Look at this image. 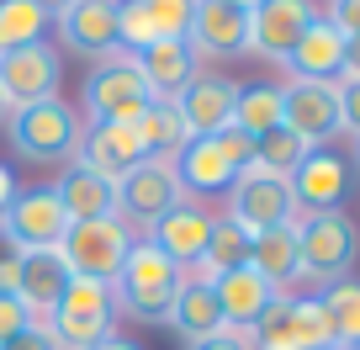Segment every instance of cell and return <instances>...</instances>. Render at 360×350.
I'll list each match as a JSON object with an SVG mask.
<instances>
[{"mask_svg": "<svg viewBox=\"0 0 360 350\" xmlns=\"http://www.w3.org/2000/svg\"><path fill=\"white\" fill-rule=\"evenodd\" d=\"M233 127L249 138H265L281 127V85H265V80H255V85H244L233 101Z\"/></svg>", "mask_w": 360, "mask_h": 350, "instance_id": "30", "label": "cell"}, {"mask_svg": "<svg viewBox=\"0 0 360 350\" xmlns=\"http://www.w3.org/2000/svg\"><path fill=\"white\" fill-rule=\"evenodd\" d=\"M281 127H292L307 149H328V138L345 133L334 80H292L281 85Z\"/></svg>", "mask_w": 360, "mask_h": 350, "instance_id": "11", "label": "cell"}, {"mask_svg": "<svg viewBox=\"0 0 360 350\" xmlns=\"http://www.w3.org/2000/svg\"><path fill=\"white\" fill-rule=\"evenodd\" d=\"M212 292H217V308H223V324L228 329H244V335L259 324V313L281 297L265 276L255 271V265H233V271H223L212 282Z\"/></svg>", "mask_w": 360, "mask_h": 350, "instance_id": "23", "label": "cell"}, {"mask_svg": "<svg viewBox=\"0 0 360 350\" xmlns=\"http://www.w3.org/2000/svg\"><path fill=\"white\" fill-rule=\"evenodd\" d=\"M90 350H138V345H133V339H122V335H106V339H96Z\"/></svg>", "mask_w": 360, "mask_h": 350, "instance_id": "43", "label": "cell"}, {"mask_svg": "<svg viewBox=\"0 0 360 350\" xmlns=\"http://www.w3.org/2000/svg\"><path fill=\"white\" fill-rule=\"evenodd\" d=\"M0 117H6V101H0Z\"/></svg>", "mask_w": 360, "mask_h": 350, "instance_id": "47", "label": "cell"}, {"mask_svg": "<svg viewBox=\"0 0 360 350\" xmlns=\"http://www.w3.org/2000/svg\"><path fill=\"white\" fill-rule=\"evenodd\" d=\"M165 324L175 329L186 345L223 335L228 324H223V308H217L212 282H196V276H186V282H180V292H175V303H169V313H165Z\"/></svg>", "mask_w": 360, "mask_h": 350, "instance_id": "26", "label": "cell"}, {"mask_svg": "<svg viewBox=\"0 0 360 350\" xmlns=\"http://www.w3.org/2000/svg\"><path fill=\"white\" fill-rule=\"evenodd\" d=\"M339 117H345V133L360 138V75H339Z\"/></svg>", "mask_w": 360, "mask_h": 350, "instance_id": "38", "label": "cell"}, {"mask_svg": "<svg viewBox=\"0 0 360 350\" xmlns=\"http://www.w3.org/2000/svg\"><path fill=\"white\" fill-rule=\"evenodd\" d=\"M318 16V0H259L249 11V54H265L281 64Z\"/></svg>", "mask_w": 360, "mask_h": 350, "instance_id": "16", "label": "cell"}, {"mask_svg": "<svg viewBox=\"0 0 360 350\" xmlns=\"http://www.w3.org/2000/svg\"><path fill=\"white\" fill-rule=\"evenodd\" d=\"M133 239L138 234L122 223V218H90V223H69L58 255H64L69 276L112 287L117 271H122V260H127V249H133Z\"/></svg>", "mask_w": 360, "mask_h": 350, "instance_id": "6", "label": "cell"}, {"mask_svg": "<svg viewBox=\"0 0 360 350\" xmlns=\"http://www.w3.org/2000/svg\"><path fill=\"white\" fill-rule=\"evenodd\" d=\"M43 324H48V335L58 339V350H90L96 339L117 335V297H112V287L79 282L75 276L64 303H58Z\"/></svg>", "mask_w": 360, "mask_h": 350, "instance_id": "7", "label": "cell"}, {"mask_svg": "<svg viewBox=\"0 0 360 350\" xmlns=\"http://www.w3.org/2000/svg\"><path fill=\"white\" fill-rule=\"evenodd\" d=\"M58 37L85 58H112L117 54V0H69L53 11Z\"/></svg>", "mask_w": 360, "mask_h": 350, "instance_id": "18", "label": "cell"}, {"mask_svg": "<svg viewBox=\"0 0 360 350\" xmlns=\"http://www.w3.org/2000/svg\"><path fill=\"white\" fill-rule=\"evenodd\" d=\"M233 265H249V228L233 223V218H217L212 223V239H207V255L202 265H191L186 276H196V282H217L223 271H233Z\"/></svg>", "mask_w": 360, "mask_h": 350, "instance_id": "29", "label": "cell"}, {"mask_svg": "<svg viewBox=\"0 0 360 350\" xmlns=\"http://www.w3.org/2000/svg\"><path fill=\"white\" fill-rule=\"evenodd\" d=\"M48 27H53V16H48L43 6H32V0H0V54L43 43Z\"/></svg>", "mask_w": 360, "mask_h": 350, "instance_id": "32", "label": "cell"}, {"mask_svg": "<svg viewBox=\"0 0 360 350\" xmlns=\"http://www.w3.org/2000/svg\"><path fill=\"white\" fill-rule=\"evenodd\" d=\"M6 133H11V149L22 159H32V165H58V159H75L79 138H85V117L53 96V101L6 112Z\"/></svg>", "mask_w": 360, "mask_h": 350, "instance_id": "2", "label": "cell"}, {"mask_svg": "<svg viewBox=\"0 0 360 350\" xmlns=\"http://www.w3.org/2000/svg\"><path fill=\"white\" fill-rule=\"evenodd\" d=\"M249 265L265 276L276 292H286L292 282H302V249H297V218L276 228L249 234Z\"/></svg>", "mask_w": 360, "mask_h": 350, "instance_id": "25", "label": "cell"}, {"mask_svg": "<svg viewBox=\"0 0 360 350\" xmlns=\"http://www.w3.org/2000/svg\"><path fill=\"white\" fill-rule=\"evenodd\" d=\"M307 159V144L292 133V127H276V133H265V138H255V165L249 170H259V175H276V181H286L297 165Z\"/></svg>", "mask_w": 360, "mask_h": 350, "instance_id": "34", "label": "cell"}, {"mask_svg": "<svg viewBox=\"0 0 360 350\" xmlns=\"http://www.w3.org/2000/svg\"><path fill=\"white\" fill-rule=\"evenodd\" d=\"M133 127H138V138H143L148 159H175L180 144L191 138V133H186V123H180V112H175V101H154Z\"/></svg>", "mask_w": 360, "mask_h": 350, "instance_id": "31", "label": "cell"}, {"mask_svg": "<svg viewBox=\"0 0 360 350\" xmlns=\"http://www.w3.org/2000/svg\"><path fill=\"white\" fill-rule=\"evenodd\" d=\"M186 350H255V345H249V335H244V329H223V335L196 339V345H186Z\"/></svg>", "mask_w": 360, "mask_h": 350, "instance_id": "40", "label": "cell"}, {"mask_svg": "<svg viewBox=\"0 0 360 350\" xmlns=\"http://www.w3.org/2000/svg\"><path fill=\"white\" fill-rule=\"evenodd\" d=\"M186 43L196 58H228V54H249V11L228 6V0H196Z\"/></svg>", "mask_w": 360, "mask_h": 350, "instance_id": "17", "label": "cell"}, {"mask_svg": "<svg viewBox=\"0 0 360 350\" xmlns=\"http://www.w3.org/2000/svg\"><path fill=\"white\" fill-rule=\"evenodd\" d=\"M32 6H43V11H48V16H53V11H64L69 0H32Z\"/></svg>", "mask_w": 360, "mask_h": 350, "instance_id": "45", "label": "cell"}, {"mask_svg": "<svg viewBox=\"0 0 360 350\" xmlns=\"http://www.w3.org/2000/svg\"><path fill=\"white\" fill-rule=\"evenodd\" d=\"M69 234V213L58 202L53 186H32V192H16L11 207L0 213V239L16 255H32V249H58Z\"/></svg>", "mask_w": 360, "mask_h": 350, "instance_id": "8", "label": "cell"}, {"mask_svg": "<svg viewBox=\"0 0 360 350\" xmlns=\"http://www.w3.org/2000/svg\"><path fill=\"white\" fill-rule=\"evenodd\" d=\"M16 287H22V255L0 249V292H16Z\"/></svg>", "mask_w": 360, "mask_h": 350, "instance_id": "41", "label": "cell"}, {"mask_svg": "<svg viewBox=\"0 0 360 350\" xmlns=\"http://www.w3.org/2000/svg\"><path fill=\"white\" fill-rule=\"evenodd\" d=\"M328 27H334L345 43H355L360 37V0H328V16H323Z\"/></svg>", "mask_w": 360, "mask_h": 350, "instance_id": "37", "label": "cell"}, {"mask_svg": "<svg viewBox=\"0 0 360 350\" xmlns=\"http://www.w3.org/2000/svg\"><path fill=\"white\" fill-rule=\"evenodd\" d=\"M133 64H138V75H143V85H148L154 101H175V96L202 75V58L191 54L186 37H180V43H154L148 54H138Z\"/></svg>", "mask_w": 360, "mask_h": 350, "instance_id": "24", "label": "cell"}, {"mask_svg": "<svg viewBox=\"0 0 360 350\" xmlns=\"http://www.w3.org/2000/svg\"><path fill=\"white\" fill-rule=\"evenodd\" d=\"M0 350H58V339L48 335V324H32V329H22L16 339H6Z\"/></svg>", "mask_w": 360, "mask_h": 350, "instance_id": "39", "label": "cell"}, {"mask_svg": "<svg viewBox=\"0 0 360 350\" xmlns=\"http://www.w3.org/2000/svg\"><path fill=\"white\" fill-rule=\"evenodd\" d=\"M228 218L244 223L249 234L276 228V223H292V218H297L292 186L276 181V175H259V170H244V175L228 186Z\"/></svg>", "mask_w": 360, "mask_h": 350, "instance_id": "14", "label": "cell"}, {"mask_svg": "<svg viewBox=\"0 0 360 350\" xmlns=\"http://www.w3.org/2000/svg\"><path fill=\"white\" fill-rule=\"evenodd\" d=\"M281 64L292 69V80H334L339 85V75H345V64H349V43L323 22V11H318Z\"/></svg>", "mask_w": 360, "mask_h": 350, "instance_id": "22", "label": "cell"}, {"mask_svg": "<svg viewBox=\"0 0 360 350\" xmlns=\"http://www.w3.org/2000/svg\"><path fill=\"white\" fill-rule=\"evenodd\" d=\"M297 249H302V276L318 287H334L349 276L360 255V228L349 213H297Z\"/></svg>", "mask_w": 360, "mask_h": 350, "instance_id": "3", "label": "cell"}, {"mask_svg": "<svg viewBox=\"0 0 360 350\" xmlns=\"http://www.w3.org/2000/svg\"><path fill=\"white\" fill-rule=\"evenodd\" d=\"M69 282H75V276H69L58 249H32V255H22V287H16V297H22V303L32 308V318L43 324V318L64 303Z\"/></svg>", "mask_w": 360, "mask_h": 350, "instance_id": "27", "label": "cell"}, {"mask_svg": "<svg viewBox=\"0 0 360 350\" xmlns=\"http://www.w3.org/2000/svg\"><path fill=\"white\" fill-rule=\"evenodd\" d=\"M355 154H360V138H355Z\"/></svg>", "mask_w": 360, "mask_h": 350, "instance_id": "48", "label": "cell"}, {"mask_svg": "<svg viewBox=\"0 0 360 350\" xmlns=\"http://www.w3.org/2000/svg\"><path fill=\"white\" fill-rule=\"evenodd\" d=\"M143 159H148V149H143V138H138V127H127V123H90L69 165H85V170H96L101 181L117 186L127 170H138Z\"/></svg>", "mask_w": 360, "mask_h": 350, "instance_id": "15", "label": "cell"}, {"mask_svg": "<svg viewBox=\"0 0 360 350\" xmlns=\"http://www.w3.org/2000/svg\"><path fill=\"white\" fill-rule=\"evenodd\" d=\"M345 75H360V37L349 43V64H345Z\"/></svg>", "mask_w": 360, "mask_h": 350, "instance_id": "44", "label": "cell"}, {"mask_svg": "<svg viewBox=\"0 0 360 350\" xmlns=\"http://www.w3.org/2000/svg\"><path fill=\"white\" fill-rule=\"evenodd\" d=\"M255 350H339L323 297H276L249 329Z\"/></svg>", "mask_w": 360, "mask_h": 350, "instance_id": "5", "label": "cell"}, {"mask_svg": "<svg viewBox=\"0 0 360 350\" xmlns=\"http://www.w3.org/2000/svg\"><path fill=\"white\" fill-rule=\"evenodd\" d=\"M323 308H328V324H334V345L360 350V282L355 276L323 287Z\"/></svg>", "mask_w": 360, "mask_h": 350, "instance_id": "33", "label": "cell"}, {"mask_svg": "<svg viewBox=\"0 0 360 350\" xmlns=\"http://www.w3.org/2000/svg\"><path fill=\"white\" fill-rule=\"evenodd\" d=\"M212 138H217V149H223V159H228V165L238 170V175H244V170L255 165V138H249V133H238L233 123H228L223 133H212Z\"/></svg>", "mask_w": 360, "mask_h": 350, "instance_id": "35", "label": "cell"}, {"mask_svg": "<svg viewBox=\"0 0 360 350\" xmlns=\"http://www.w3.org/2000/svg\"><path fill=\"white\" fill-rule=\"evenodd\" d=\"M148 106H154V96H148L143 75H138L133 54L117 48L112 58L90 64V75H85V117L90 123H127L133 127Z\"/></svg>", "mask_w": 360, "mask_h": 350, "instance_id": "4", "label": "cell"}, {"mask_svg": "<svg viewBox=\"0 0 360 350\" xmlns=\"http://www.w3.org/2000/svg\"><path fill=\"white\" fill-rule=\"evenodd\" d=\"M180 282H186V271H180L165 249H154L148 239H133L122 271H117V282H112V297H117L122 313L143 318V324H165V313H169V303H175Z\"/></svg>", "mask_w": 360, "mask_h": 350, "instance_id": "1", "label": "cell"}, {"mask_svg": "<svg viewBox=\"0 0 360 350\" xmlns=\"http://www.w3.org/2000/svg\"><path fill=\"white\" fill-rule=\"evenodd\" d=\"M191 11L196 0H117V48L138 58L154 43H180Z\"/></svg>", "mask_w": 360, "mask_h": 350, "instance_id": "12", "label": "cell"}, {"mask_svg": "<svg viewBox=\"0 0 360 350\" xmlns=\"http://www.w3.org/2000/svg\"><path fill=\"white\" fill-rule=\"evenodd\" d=\"M58 85H64V58H58L53 43H27V48L0 54V101H6V112L53 101Z\"/></svg>", "mask_w": 360, "mask_h": 350, "instance_id": "10", "label": "cell"}, {"mask_svg": "<svg viewBox=\"0 0 360 350\" xmlns=\"http://www.w3.org/2000/svg\"><path fill=\"white\" fill-rule=\"evenodd\" d=\"M32 324H37V318H32V308H27L22 297H16V292H0V345L16 339L22 329H32Z\"/></svg>", "mask_w": 360, "mask_h": 350, "instance_id": "36", "label": "cell"}, {"mask_svg": "<svg viewBox=\"0 0 360 350\" xmlns=\"http://www.w3.org/2000/svg\"><path fill=\"white\" fill-rule=\"evenodd\" d=\"M58 202H64L69 223H90V218H117V186L101 181L96 170L85 165H69L64 175H58Z\"/></svg>", "mask_w": 360, "mask_h": 350, "instance_id": "28", "label": "cell"}, {"mask_svg": "<svg viewBox=\"0 0 360 350\" xmlns=\"http://www.w3.org/2000/svg\"><path fill=\"white\" fill-rule=\"evenodd\" d=\"M169 165H175V181L186 192V202H196V196H228V186L238 181V170L223 159L217 138H186Z\"/></svg>", "mask_w": 360, "mask_h": 350, "instance_id": "21", "label": "cell"}, {"mask_svg": "<svg viewBox=\"0 0 360 350\" xmlns=\"http://www.w3.org/2000/svg\"><path fill=\"white\" fill-rule=\"evenodd\" d=\"M180 202H186V192H180L169 159H143L138 170H127L122 181H117V218H122L138 239H143L165 213H175Z\"/></svg>", "mask_w": 360, "mask_h": 350, "instance_id": "9", "label": "cell"}, {"mask_svg": "<svg viewBox=\"0 0 360 350\" xmlns=\"http://www.w3.org/2000/svg\"><path fill=\"white\" fill-rule=\"evenodd\" d=\"M297 213H339L355 192V165L334 149H307V159L286 175Z\"/></svg>", "mask_w": 360, "mask_h": 350, "instance_id": "13", "label": "cell"}, {"mask_svg": "<svg viewBox=\"0 0 360 350\" xmlns=\"http://www.w3.org/2000/svg\"><path fill=\"white\" fill-rule=\"evenodd\" d=\"M212 223H217V213H207V207H196V202H180L175 213H165L143 239H148L154 249H165L180 271H191V265H202V255H207Z\"/></svg>", "mask_w": 360, "mask_h": 350, "instance_id": "19", "label": "cell"}, {"mask_svg": "<svg viewBox=\"0 0 360 350\" xmlns=\"http://www.w3.org/2000/svg\"><path fill=\"white\" fill-rule=\"evenodd\" d=\"M11 196H16V175H11L6 165H0V213L11 207Z\"/></svg>", "mask_w": 360, "mask_h": 350, "instance_id": "42", "label": "cell"}, {"mask_svg": "<svg viewBox=\"0 0 360 350\" xmlns=\"http://www.w3.org/2000/svg\"><path fill=\"white\" fill-rule=\"evenodd\" d=\"M228 6H238V11H255V6H259V0H228Z\"/></svg>", "mask_w": 360, "mask_h": 350, "instance_id": "46", "label": "cell"}, {"mask_svg": "<svg viewBox=\"0 0 360 350\" xmlns=\"http://www.w3.org/2000/svg\"><path fill=\"white\" fill-rule=\"evenodd\" d=\"M233 101H238L233 80L196 75L191 85L175 96V112H180V123H186V133H191V138H212V133H223V127L233 123Z\"/></svg>", "mask_w": 360, "mask_h": 350, "instance_id": "20", "label": "cell"}]
</instances>
